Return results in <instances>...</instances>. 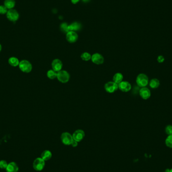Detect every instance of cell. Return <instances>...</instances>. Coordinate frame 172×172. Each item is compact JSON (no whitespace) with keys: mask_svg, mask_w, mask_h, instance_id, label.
Segmentation results:
<instances>
[{"mask_svg":"<svg viewBox=\"0 0 172 172\" xmlns=\"http://www.w3.org/2000/svg\"><path fill=\"white\" fill-rule=\"evenodd\" d=\"M136 82L137 85L141 88L146 87L149 83L148 77L144 74H140L136 77Z\"/></svg>","mask_w":172,"mask_h":172,"instance_id":"1","label":"cell"},{"mask_svg":"<svg viewBox=\"0 0 172 172\" xmlns=\"http://www.w3.org/2000/svg\"><path fill=\"white\" fill-rule=\"evenodd\" d=\"M19 68L20 70L23 73H29L32 70V66L28 60H22L20 62Z\"/></svg>","mask_w":172,"mask_h":172,"instance_id":"2","label":"cell"},{"mask_svg":"<svg viewBox=\"0 0 172 172\" xmlns=\"http://www.w3.org/2000/svg\"><path fill=\"white\" fill-rule=\"evenodd\" d=\"M45 161L41 158H37L34 161L33 163V169L36 171H41L45 167Z\"/></svg>","mask_w":172,"mask_h":172,"instance_id":"3","label":"cell"},{"mask_svg":"<svg viewBox=\"0 0 172 172\" xmlns=\"http://www.w3.org/2000/svg\"><path fill=\"white\" fill-rule=\"evenodd\" d=\"M7 19L11 22H16L19 19V14L17 11L15 9H10L8 10L6 14Z\"/></svg>","mask_w":172,"mask_h":172,"instance_id":"4","label":"cell"},{"mask_svg":"<svg viewBox=\"0 0 172 172\" xmlns=\"http://www.w3.org/2000/svg\"><path fill=\"white\" fill-rule=\"evenodd\" d=\"M57 78L62 83H66L70 80V74L66 71L61 70L57 74Z\"/></svg>","mask_w":172,"mask_h":172,"instance_id":"5","label":"cell"},{"mask_svg":"<svg viewBox=\"0 0 172 172\" xmlns=\"http://www.w3.org/2000/svg\"><path fill=\"white\" fill-rule=\"evenodd\" d=\"M61 141L64 144L66 145H71L73 142V136L69 133H63L61 136Z\"/></svg>","mask_w":172,"mask_h":172,"instance_id":"6","label":"cell"},{"mask_svg":"<svg viewBox=\"0 0 172 172\" xmlns=\"http://www.w3.org/2000/svg\"><path fill=\"white\" fill-rule=\"evenodd\" d=\"M118 88V85L114 82H109L105 85V89L109 93L115 92Z\"/></svg>","mask_w":172,"mask_h":172,"instance_id":"7","label":"cell"},{"mask_svg":"<svg viewBox=\"0 0 172 172\" xmlns=\"http://www.w3.org/2000/svg\"><path fill=\"white\" fill-rule=\"evenodd\" d=\"M85 133L82 130H78L74 131L73 134V139L77 142H80L85 137Z\"/></svg>","mask_w":172,"mask_h":172,"instance_id":"8","label":"cell"},{"mask_svg":"<svg viewBox=\"0 0 172 172\" xmlns=\"http://www.w3.org/2000/svg\"><path fill=\"white\" fill-rule=\"evenodd\" d=\"M139 95L144 100H147L151 96V92L147 87L141 88L139 91Z\"/></svg>","mask_w":172,"mask_h":172,"instance_id":"9","label":"cell"},{"mask_svg":"<svg viewBox=\"0 0 172 172\" xmlns=\"http://www.w3.org/2000/svg\"><path fill=\"white\" fill-rule=\"evenodd\" d=\"M91 60L92 62L96 65L102 64L104 61V59L102 55L98 53L93 54L91 57Z\"/></svg>","mask_w":172,"mask_h":172,"instance_id":"10","label":"cell"},{"mask_svg":"<svg viewBox=\"0 0 172 172\" xmlns=\"http://www.w3.org/2000/svg\"><path fill=\"white\" fill-rule=\"evenodd\" d=\"M66 39L70 43H74L77 41L78 35L74 31H69L66 33Z\"/></svg>","mask_w":172,"mask_h":172,"instance_id":"11","label":"cell"},{"mask_svg":"<svg viewBox=\"0 0 172 172\" xmlns=\"http://www.w3.org/2000/svg\"><path fill=\"white\" fill-rule=\"evenodd\" d=\"M52 70L56 71L59 72L62 70L63 68V63L62 61L59 59L54 60L52 62Z\"/></svg>","mask_w":172,"mask_h":172,"instance_id":"12","label":"cell"},{"mask_svg":"<svg viewBox=\"0 0 172 172\" xmlns=\"http://www.w3.org/2000/svg\"><path fill=\"white\" fill-rule=\"evenodd\" d=\"M118 88L123 92H127L131 90V84L127 81H122L118 84Z\"/></svg>","mask_w":172,"mask_h":172,"instance_id":"13","label":"cell"},{"mask_svg":"<svg viewBox=\"0 0 172 172\" xmlns=\"http://www.w3.org/2000/svg\"><path fill=\"white\" fill-rule=\"evenodd\" d=\"M6 171V172H18L19 171V167L15 162H12L8 164Z\"/></svg>","mask_w":172,"mask_h":172,"instance_id":"14","label":"cell"},{"mask_svg":"<svg viewBox=\"0 0 172 172\" xmlns=\"http://www.w3.org/2000/svg\"><path fill=\"white\" fill-rule=\"evenodd\" d=\"M4 5L8 10L12 9L16 5V2L15 0H5Z\"/></svg>","mask_w":172,"mask_h":172,"instance_id":"15","label":"cell"},{"mask_svg":"<svg viewBox=\"0 0 172 172\" xmlns=\"http://www.w3.org/2000/svg\"><path fill=\"white\" fill-rule=\"evenodd\" d=\"M52 157V153L51 151L48 150H45L42 153L41 155V158L45 161H48Z\"/></svg>","mask_w":172,"mask_h":172,"instance_id":"16","label":"cell"},{"mask_svg":"<svg viewBox=\"0 0 172 172\" xmlns=\"http://www.w3.org/2000/svg\"><path fill=\"white\" fill-rule=\"evenodd\" d=\"M160 85V82L156 78H153L150 80L149 82V86L152 89H155L158 88Z\"/></svg>","mask_w":172,"mask_h":172,"instance_id":"17","label":"cell"},{"mask_svg":"<svg viewBox=\"0 0 172 172\" xmlns=\"http://www.w3.org/2000/svg\"><path fill=\"white\" fill-rule=\"evenodd\" d=\"M81 28V24L77 22H74L71 25L69 26V31H78Z\"/></svg>","mask_w":172,"mask_h":172,"instance_id":"18","label":"cell"},{"mask_svg":"<svg viewBox=\"0 0 172 172\" xmlns=\"http://www.w3.org/2000/svg\"><path fill=\"white\" fill-rule=\"evenodd\" d=\"M8 63L11 66H13V67H16V66H19L20 62L17 57H10L9 60H8Z\"/></svg>","mask_w":172,"mask_h":172,"instance_id":"19","label":"cell"},{"mask_svg":"<svg viewBox=\"0 0 172 172\" xmlns=\"http://www.w3.org/2000/svg\"><path fill=\"white\" fill-rule=\"evenodd\" d=\"M123 76L122 74L121 73H118L114 74L113 77V80L114 82L118 85L119 83L121 82L123 80Z\"/></svg>","mask_w":172,"mask_h":172,"instance_id":"20","label":"cell"},{"mask_svg":"<svg viewBox=\"0 0 172 172\" xmlns=\"http://www.w3.org/2000/svg\"><path fill=\"white\" fill-rule=\"evenodd\" d=\"M57 73L54 70H50L47 73V76L49 79L52 80L57 77Z\"/></svg>","mask_w":172,"mask_h":172,"instance_id":"21","label":"cell"},{"mask_svg":"<svg viewBox=\"0 0 172 172\" xmlns=\"http://www.w3.org/2000/svg\"><path fill=\"white\" fill-rule=\"evenodd\" d=\"M92 56L88 52H84L81 55V59L85 61H88L91 59Z\"/></svg>","mask_w":172,"mask_h":172,"instance_id":"22","label":"cell"},{"mask_svg":"<svg viewBox=\"0 0 172 172\" xmlns=\"http://www.w3.org/2000/svg\"><path fill=\"white\" fill-rule=\"evenodd\" d=\"M165 144L167 147L169 148H172V135L168 136L165 141Z\"/></svg>","mask_w":172,"mask_h":172,"instance_id":"23","label":"cell"},{"mask_svg":"<svg viewBox=\"0 0 172 172\" xmlns=\"http://www.w3.org/2000/svg\"><path fill=\"white\" fill-rule=\"evenodd\" d=\"M60 29L63 32H65V33H67L68 32H69V26H68L67 24L66 23H62V24L60 25Z\"/></svg>","mask_w":172,"mask_h":172,"instance_id":"24","label":"cell"},{"mask_svg":"<svg viewBox=\"0 0 172 172\" xmlns=\"http://www.w3.org/2000/svg\"><path fill=\"white\" fill-rule=\"evenodd\" d=\"M165 132L166 134L170 136L172 135V125H168L165 128Z\"/></svg>","mask_w":172,"mask_h":172,"instance_id":"25","label":"cell"},{"mask_svg":"<svg viewBox=\"0 0 172 172\" xmlns=\"http://www.w3.org/2000/svg\"><path fill=\"white\" fill-rule=\"evenodd\" d=\"M8 9L4 5L0 6V14H7L8 12Z\"/></svg>","mask_w":172,"mask_h":172,"instance_id":"26","label":"cell"},{"mask_svg":"<svg viewBox=\"0 0 172 172\" xmlns=\"http://www.w3.org/2000/svg\"><path fill=\"white\" fill-rule=\"evenodd\" d=\"M8 165V163L5 160L0 161V169H5L6 170Z\"/></svg>","mask_w":172,"mask_h":172,"instance_id":"27","label":"cell"},{"mask_svg":"<svg viewBox=\"0 0 172 172\" xmlns=\"http://www.w3.org/2000/svg\"><path fill=\"white\" fill-rule=\"evenodd\" d=\"M157 61L159 63H163L165 61V57L163 55H159L157 58Z\"/></svg>","mask_w":172,"mask_h":172,"instance_id":"28","label":"cell"},{"mask_svg":"<svg viewBox=\"0 0 172 172\" xmlns=\"http://www.w3.org/2000/svg\"><path fill=\"white\" fill-rule=\"evenodd\" d=\"M77 141H74V140H73V142H71V145L73 147H76L77 145Z\"/></svg>","mask_w":172,"mask_h":172,"instance_id":"29","label":"cell"},{"mask_svg":"<svg viewBox=\"0 0 172 172\" xmlns=\"http://www.w3.org/2000/svg\"><path fill=\"white\" fill-rule=\"evenodd\" d=\"M71 1L72 3L74 4H76L80 1V0H71Z\"/></svg>","mask_w":172,"mask_h":172,"instance_id":"30","label":"cell"},{"mask_svg":"<svg viewBox=\"0 0 172 172\" xmlns=\"http://www.w3.org/2000/svg\"><path fill=\"white\" fill-rule=\"evenodd\" d=\"M82 1L85 3H87V2H88L90 0H82Z\"/></svg>","mask_w":172,"mask_h":172,"instance_id":"31","label":"cell"},{"mask_svg":"<svg viewBox=\"0 0 172 172\" xmlns=\"http://www.w3.org/2000/svg\"><path fill=\"white\" fill-rule=\"evenodd\" d=\"M2 45H1V44H0V52L1 51H2Z\"/></svg>","mask_w":172,"mask_h":172,"instance_id":"32","label":"cell"},{"mask_svg":"<svg viewBox=\"0 0 172 172\" xmlns=\"http://www.w3.org/2000/svg\"><path fill=\"white\" fill-rule=\"evenodd\" d=\"M169 172H172V169H171L169 171Z\"/></svg>","mask_w":172,"mask_h":172,"instance_id":"33","label":"cell"},{"mask_svg":"<svg viewBox=\"0 0 172 172\" xmlns=\"http://www.w3.org/2000/svg\"></svg>","mask_w":172,"mask_h":172,"instance_id":"34","label":"cell"}]
</instances>
